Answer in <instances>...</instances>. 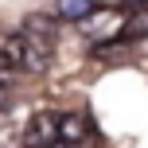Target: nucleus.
I'll list each match as a JSON object with an SVG mask.
<instances>
[{"label":"nucleus","instance_id":"1","mask_svg":"<svg viewBox=\"0 0 148 148\" xmlns=\"http://www.w3.org/2000/svg\"><path fill=\"white\" fill-rule=\"evenodd\" d=\"M55 43H59V27H55V20L43 16V12H35V16L23 20V27L16 31L4 47L12 51V59L20 62L23 70L43 74L47 66H51V59H55Z\"/></svg>","mask_w":148,"mask_h":148},{"label":"nucleus","instance_id":"4","mask_svg":"<svg viewBox=\"0 0 148 148\" xmlns=\"http://www.w3.org/2000/svg\"><path fill=\"white\" fill-rule=\"evenodd\" d=\"M59 140L82 148L86 140H94V121L86 113H59Z\"/></svg>","mask_w":148,"mask_h":148},{"label":"nucleus","instance_id":"7","mask_svg":"<svg viewBox=\"0 0 148 148\" xmlns=\"http://www.w3.org/2000/svg\"><path fill=\"white\" fill-rule=\"evenodd\" d=\"M16 74H20V62L12 59V51H8V47H0V86H8Z\"/></svg>","mask_w":148,"mask_h":148},{"label":"nucleus","instance_id":"6","mask_svg":"<svg viewBox=\"0 0 148 148\" xmlns=\"http://www.w3.org/2000/svg\"><path fill=\"white\" fill-rule=\"evenodd\" d=\"M125 35H129V39H148V0H144V4H136V12L129 16Z\"/></svg>","mask_w":148,"mask_h":148},{"label":"nucleus","instance_id":"2","mask_svg":"<svg viewBox=\"0 0 148 148\" xmlns=\"http://www.w3.org/2000/svg\"><path fill=\"white\" fill-rule=\"evenodd\" d=\"M125 23H129V16L121 12V8H94L90 16H82L78 20V31H82V39L86 43H94V47H109L113 39H121L125 35Z\"/></svg>","mask_w":148,"mask_h":148},{"label":"nucleus","instance_id":"8","mask_svg":"<svg viewBox=\"0 0 148 148\" xmlns=\"http://www.w3.org/2000/svg\"><path fill=\"white\" fill-rule=\"evenodd\" d=\"M129 4H144V0H129Z\"/></svg>","mask_w":148,"mask_h":148},{"label":"nucleus","instance_id":"5","mask_svg":"<svg viewBox=\"0 0 148 148\" xmlns=\"http://www.w3.org/2000/svg\"><path fill=\"white\" fill-rule=\"evenodd\" d=\"M94 8H97V0H55V20L78 23L82 16H90Z\"/></svg>","mask_w":148,"mask_h":148},{"label":"nucleus","instance_id":"3","mask_svg":"<svg viewBox=\"0 0 148 148\" xmlns=\"http://www.w3.org/2000/svg\"><path fill=\"white\" fill-rule=\"evenodd\" d=\"M20 140H23V148H51L59 140V113H51V109L35 113V117L27 121V129H23Z\"/></svg>","mask_w":148,"mask_h":148}]
</instances>
